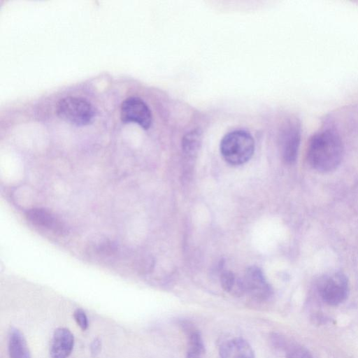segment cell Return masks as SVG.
<instances>
[{
  "label": "cell",
  "mask_w": 358,
  "mask_h": 358,
  "mask_svg": "<svg viewBox=\"0 0 358 358\" xmlns=\"http://www.w3.org/2000/svg\"><path fill=\"white\" fill-rule=\"evenodd\" d=\"M117 247L114 243L110 242H101L96 248V250L99 254L110 255L114 254L117 250Z\"/></svg>",
  "instance_id": "cell-17"
},
{
  "label": "cell",
  "mask_w": 358,
  "mask_h": 358,
  "mask_svg": "<svg viewBox=\"0 0 358 358\" xmlns=\"http://www.w3.org/2000/svg\"><path fill=\"white\" fill-rule=\"evenodd\" d=\"M27 219L34 224L62 235L66 232L64 224L51 212L41 208L29 209L26 213Z\"/></svg>",
  "instance_id": "cell-8"
},
{
  "label": "cell",
  "mask_w": 358,
  "mask_h": 358,
  "mask_svg": "<svg viewBox=\"0 0 358 358\" xmlns=\"http://www.w3.org/2000/svg\"><path fill=\"white\" fill-rule=\"evenodd\" d=\"M74 345V336L69 329L59 327L53 333L50 346L51 358H67L71 353Z\"/></svg>",
  "instance_id": "cell-9"
},
{
  "label": "cell",
  "mask_w": 358,
  "mask_h": 358,
  "mask_svg": "<svg viewBox=\"0 0 358 358\" xmlns=\"http://www.w3.org/2000/svg\"><path fill=\"white\" fill-rule=\"evenodd\" d=\"M120 118L124 123H136L143 129H148L152 122L151 110L140 97L130 96L122 103Z\"/></svg>",
  "instance_id": "cell-5"
},
{
  "label": "cell",
  "mask_w": 358,
  "mask_h": 358,
  "mask_svg": "<svg viewBox=\"0 0 358 358\" xmlns=\"http://www.w3.org/2000/svg\"><path fill=\"white\" fill-rule=\"evenodd\" d=\"M343 144L339 134L326 129L311 136L307 146V159L310 166L320 172L337 168L343 156Z\"/></svg>",
  "instance_id": "cell-1"
},
{
  "label": "cell",
  "mask_w": 358,
  "mask_h": 358,
  "mask_svg": "<svg viewBox=\"0 0 358 358\" xmlns=\"http://www.w3.org/2000/svg\"><path fill=\"white\" fill-rule=\"evenodd\" d=\"M301 124L296 118L289 120L282 129L280 150L284 161L287 164L296 161L301 141Z\"/></svg>",
  "instance_id": "cell-6"
},
{
  "label": "cell",
  "mask_w": 358,
  "mask_h": 358,
  "mask_svg": "<svg viewBox=\"0 0 358 358\" xmlns=\"http://www.w3.org/2000/svg\"><path fill=\"white\" fill-rule=\"evenodd\" d=\"M318 289L322 300L326 303L337 306L348 297V281L346 276L341 272L331 273L320 280Z\"/></svg>",
  "instance_id": "cell-4"
},
{
  "label": "cell",
  "mask_w": 358,
  "mask_h": 358,
  "mask_svg": "<svg viewBox=\"0 0 358 358\" xmlns=\"http://www.w3.org/2000/svg\"><path fill=\"white\" fill-rule=\"evenodd\" d=\"M8 350L10 358H31L24 336L15 327L9 331Z\"/></svg>",
  "instance_id": "cell-11"
},
{
  "label": "cell",
  "mask_w": 358,
  "mask_h": 358,
  "mask_svg": "<svg viewBox=\"0 0 358 358\" xmlns=\"http://www.w3.org/2000/svg\"><path fill=\"white\" fill-rule=\"evenodd\" d=\"M220 358H255L249 343L243 338L235 337L222 343L219 350Z\"/></svg>",
  "instance_id": "cell-10"
},
{
  "label": "cell",
  "mask_w": 358,
  "mask_h": 358,
  "mask_svg": "<svg viewBox=\"0 0 358 358\" xmlns=\"http://www.w3.org/2000/svg\"><path fill=\"white\" fill-rule=\"evenodd\" d=\"M101 349V342L99 338H94L90 345V352L93 357H96L100 353Z\"/></svg>",
  "instance_id": "cell-18"
},
{
  "label": "cell",
  "mask_w": 358,
  "mask_h": 358,
  "mask_svg": "<svg viewBox=\"0 0 358 358\" xmlns=\"http://www.w3.org/2000/svg\"><path fill=\"white\" fill-rule=\"evenodd\" d=\"M73 317L77 324L83 331H85L88 328L87 316L82 308H78L74 310Z\"/></svg>",
  "instance_id": "cell-16"
},
{
  "label": "cell",
  "mask_w": 358,
  "mask_h": 358,
  "mask_svg": "<svg viewBox=\"0 0 358 358\" xmlns=\"http://www.w3.org/2000/svg\"><path fill=\"white\" fill-rule=\"evenodd\" d=\"M200 142L201 133L199 131H192L184 137L182 140V148L187 154L193 155L198 150Z\"/></svg>",
  "instance_id": "cell-14"
},
{
  "label": "cell",
  "mask_w": 358,
  "mask_h": 358,
  "mask_svg": "<svg viewBox=\"0 0 358 358\" xmlns=\"http://www.w3.org/2000/svg\"><path fill=\"white\" fill-rule=\"evenodd\" d=\"M255 150V141L250 133L244 130L231 131L220 142V152L229 164L241 165L247 162Z\"/></svg>",
  "instance_id": "cell-2"
},
{
  "label": "cell",
  "mask_w": 358,
  "mask_h": 358,
  "mask_svg": "<svg viewBox=\"0 0 358 358\" xmlns=\"http://www.w3.org/2000/svg\"><path fill=\"white\" fill-rule=\"evenodd\" d=\"M57 115L62 120L78 127L91 124L95 117V109L87 100L77 96H66L56 106Z\"/></svg>",
  "instance_id": "cell-3"
},
{
  "label": "cell",
  "mask_w": 358,
  "mask_h": 358,
  "mask_svg": "<svg viewBox=\"0 0 358 358\" xmlns=\"http://www.w3.org/2000/svg\"><path fill=\"white\" fill-rule=\"evenodd\" d=\"M286 358H313L310 352L303 347L291 345L286 347Z\"/></svg>",
  "instance_id": "cell-15"
},
{
  "label": "cell",
  "mask_w": 358,
  "mask_h": 358,
  "mask_svg": "<svg viewBox=\"0 0 358 358\" xmlns=\"http://www.w3.org/2000/svg\"><path fill=\"white\" fill-rule=\"evenodd\" d=\"M187 336V350L186 358H202L205 346L199 331L192 326H185Z\"/></svg>",
  "instance_id": "cell-12"
},
{
  "label": "cell",
  "mask_w": 358,
  "mask_h": 358,
  "mask_svg": "<svg viewBox=\"0 0 358 358\" xmlns=\"http://www.w3.org/2000/svg\"><path fill=\"white\" fill-rule=\"evenodd\" d=\"M245 292L258 301H265L271 295V288L262 271L257 266L248 268L243 279Z\"/></svg>",
  "instance_id": "cell-7"
},
{
  "label": "cell",
  "mask_w": 358,
  "mask_h": 358,
  "mask_svg": "<svg viewBox=\"0 0 358 358\" xmlns=\"http://www.w3.org/2000/svg\"><path fill=\"white\" fill-rule=\"evenodd\" d=\"M220 282L222 288L233 295L240 296L245 293L243 279L238 278L231 271L222 272Z\"/></svg>",
  "instance_id": "cell-13"
}]
</instances>
